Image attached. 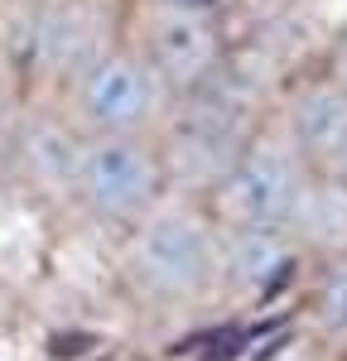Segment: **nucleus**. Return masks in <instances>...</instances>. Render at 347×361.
<instances>
[{"label":"nucleus","instance_id":"f257e3e1","mask_svg":"<svg viewBox=\"0 0 347 361\" xmlns=\"http://www.w3.org/2000/svg\"><path fill=\"white\" fill-rule=\"evenodd\" d=\"M121 279L145 308H202L227 279V231L198 193L174 188L140 226L121 236Z\"/></svg>","mask_w":347,"mask_h":361},{"label":"nucleus","instance_id":"f03ea898","mask_svg":"<svg viewBox=\"0 0 347 361\" xmlns=\"http://www.w3.org/2000/svg\"><path fill=\"white\" fill-rule=\"evenodd\" d=\"M309 178L314 169L304 164L285 126L260 121L231 154V164L217 173V183L202 193V202L222 231H289L309 193Z\"/></svg>","mask_w":347,"mask_h":361},{"label":"nucleus","instance_id":"7ed1b4c3","mask_svg":"<svg viewBox=\"0 0 347 361\" xmlns=\"http://www.w3.org/2000/svg\"><path fill=\"white\" fill-rule=\"evenodd\" d=\"M169 193L174 173L159 135H83L73 193H68V202L83 217L126 236Z\"/></svg>","mask_w":347,"mask_h":361},{"label":"nucleus","instance_id":"20e7f679","mask_svg":"<svg viewBox=\"0 0 347 361\" xmlns=\"http://www.w3.org/2000/svg\"><path fill=\"white\" fill-rule=\"evenodd\" d=\"M130 0H34L15 44L25 97H58L92 58L126 39Z\"/></svg>","mask_w":347,"mask_h":361},{"label":"nucleus","instance_id":"39448f33","mask_svg":"<svg viewBox=\"0 0 347 361\" xmlns=\"http://www.w3.org/2000/svg\"><path fill=\"white\" fill-rule=\"evenodd\" d=\"M49 102H58V111L83 135H164L178 106V97L159 82V73L145 63V54L130 39L92 58Z\"/></svg>","mask_w":347,"mask_h":361},{"label":"nucleus","instance_id":"423d86ee","mask_svg":"<svg viewBox=\"0 0 347 361\" xmlns=\"http://www.w3.org/2000/svg\"><path fill=\"white\" fill-rule=\"evenodd\" d=\"M126 39L145 54L178 102L202 97L227 78V29L222 10H193L174 0H130L126 10Z\"/></svg>","mask_w":347,"mask_h":361},{"label":"nucleus","instance_id":"0eeeda50","mask_svg":"<svg viewBox=\"0 0 347 361\" xmlns=\"http://www.w3.org/2000/svg\"><path fill=\"white\" fill-rule=\"evenodd\" d=\"M78 149H83V130L58 111L49 97H29L10 140H5V164L15 169V178L34 188L39 197H58L68 202L73 193V169H78Z\"/></svg>","mask_w":347,"mask_h":361},{"label":"nucleus","instance_id":"6e6552de","mask_svg":"<svg viewBox=\"0 0 347 361\" xmlns=\"http://www.w3.org/2000/svg\"><path fill=\"white\" fill-rule=\"evenodd\" d=\"M285 135L304 154L314 173H343L347 178V87H338L328 73L304 78L285 92L280 116Z\"/></svg>","mask_w":347,"mask_h":361},{"label":"nucleus","instance_id":"1a4fd4ad","mask_svg":"<svg viewBox=\"0 0 347 361\" xmlns=\"http://www.w3.org/2000/svg\"><path fill=\"white\" fill-rule=\"evenodd\" d=\"M289 241L299 246V255H318L333 260L347 255V178L343 173H314L309 193L294 212Z\"/></svg>","mask_w":347,"mask_h":361},{"label":"nucleus","instance_id":"9d476101","mask_svg":"<svg viewBox=\"0 0 347 361\" xmlns=\"http://www.w3.org/2000/svg\"><path fill=\"white\" fill-rule=\"evenodd\" d=\"M309 333L328 357H347V255L318 260L309 289Z\"/></svg>","mask_w":347,"mask_h":361},{"label":"nucleus","instance_id":"9b49d317","mask_svg":"<svg viewBox=\"0 0 347 361\" xmlns=\"http://www.w3.org/2000/svg\"><path fill=\"white\" fill-rule=\"evenodd\" d=\"M328 78L338 87H347V29L333 39V54H328Z\"/></svg>","mask_w":347,"mask_h":361},{"label":"nucleus","instance_id":"f8f14e48","mask_svg":"<svg viewBox=\"0 0 347 361\" xmlns=\"http://www.w3.org/2000/svg\"><path fill=\"white\" fill-rule=\"evenodd\" d=\"M280 361H333L328 352H289V357H280Z\"/></svg>","mask_w":347,"mask_h":361},{"label":"nucleus","instance_id":"ddd939ff","mask_svg":"<svg viewBox=\"0 0 347 361\" xmlns=\"http://www.w3.org/2000/svg\"><path fill=\"white\" fill-rule=\"evenodd\" d=\"M174 5H193V10H222L227 0H174Z\"/></svg>","mask_w":347,"mask_h":361},{"label":"nucleus","instance_id":"4468645a","mask_svg":"<svg viewBox=\"0 0 347 361\" xmlns=\"http://www.w3.org/2000/svg\"><path fill=\"white\" fill-rule=\"evenodd\" d=\"M333 361H347V357H333Z\"/></svg>","mask_w":347,"mask_h":361}]
</instances>
